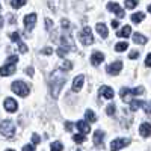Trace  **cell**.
<instances>
[{"label":"cell","mask_w":151,"mask_h":151,"mask_svg":"<svg viewBox=\"0 0 151 151\" xmlns=\"http://www.w3.org/2000/svg\"><path fill=\"white\" fill-rule=\"evenodd\" d=\"M45 26H47V30H52L53 29V21L50 18H45Z\"/></svg>","instance_id":"d6a6232c"},{"label":"cell","mask_w":151,"mask_h":151,"mask_svg":"<svg viewBox=\"0 0 151 151\" xmlns=\"http://www.w3.org/2000/svg\"><path fill=\"white\" fill-rule=\"evenodd\" d=\"M142 104H144V101H141V100H132V101H130V110L136 112Z\"/></svg>","instance_id":"44dd1931"},{"label":"cell","mask_w":151,"mask_h":151,"mask_svg":"<svg viewBox=\"0 0 151 151\" xmlns=\"http://www.w3.org/2000/svg\"><path fill=\"white\" fill-rule=\"evenodd\" d=\"M144 92H145V89H144L142 86L133 88V89H130V88H122V89L119 91V95H121V98H122V101L130 103L133 95H142Z\"/></svg>","instance_id":"7a4b0ae2"},{"label":"cell","mask_w":151,"mask_h":151,"mask_svg":"<svg viewBox=\"0 0 151 151\" xmlns=\"http://www.w3.org/2000/svg\"><path fill=\"white\" fill-rule=\"evenodd\" d=\"M130 33H132V27H130V26H124L116 35H118L119 38H129Z\"/></svg>","instance_id":"ffe728a7"},{"label":"cell","mask_w":151,"mask_h":151,"mask_svg":"<svg viewBox=\"0 0 151 151\" xmlns=\"http://www.w3.org/2000/svg\"><path fill=\"white\" fill-rule=\"evenodd\" d=\"M97 32L101 35V38H107V35H109L106 24H103V23H98V24H97Z\"/></svg>","instance_id":"d6986e66"},{"label":"cell","mask_w":151,"mask_h":151,"mask_svg":"<svg viewBox=\"0 0 151 151\" xmlns=\"http://www.w3.org/2000/svg\"><path fill=\"white\" fill-rule=\"evenodd\" d=\"M77 151H82V150H77Z\"/></svg>","instance_id":"bcb514c9"},{"label":"cell","mask_w":151,"mask_h":151,"mask_svg":"<svg viewBox=\"0 0 151 151\" xmlns=\"http://www.w3.org/2000/svg\"><path fill=\"white\" fill-rule=\"evenodd\" d=\"M65 82H67V77L62 70H55L52 73V76H50V92H52L53 98L59 97V92L62 89V86L65 85Z\"/></svg>","instance_id":"6da1fadb"},{"label":"cell","mask_w":151,"mask_h":151,"mask_svg":"<svg viewBox=\"0 0 151 151\" xmlns=\"http://www.w3.org/2000/svg\"><path fill=\"white\" fill-rule=\"evenodd\" d=\"M139 133H141V136L148 137V136L151 134V124H150V122H144V124H141Z\"/></svg>","instance_id":"e0dca14e"},{"label":"cell","mask_w":151,"mask_h":151,"mask_svg":"<svg viewBox=\"0 0 151 151\" xmlns=\"http://www.w3.org/2000/svg\"><path fill=\"white\" fill-rule=\"evenodd\" d=\"M12 92H15L20 97H26L29 94V86L24 82H21V80L14 82V83H12Z\"/></svg>","instance_id":"277c9868"},{"label":"cell","mask_w":151,"mask_h":151,"mask_svg":"<svg viewBox=\"0 0 151 151\" xmlns=\"http://www.w3.org/2000/svg\"><path fill=\"white\" fill-rule=\"evenodd\" d=\"M0 133H2L3 136H6V137L14 136V133H15V125L12 124L11 121H2V122H0Z\"/></svg>","instance_id":"5b68a950"},{"label":"cell","mask_w":151,"mask_h":151,"mask_svg":"<svg viewBox=\"0 0 151 151\" xmlns=\"http://www.w3.org/2000/svg\"><path fill=\"white\" fill-rule=\"evenodd\" d=\"M0 11H2V5H0Z\"/></svg>","instance_id":"f6af8a7d"},{"label":"cell","mask_w":151,"mask_h":151,"mask_svg":"<svg viewBox=\"0 0 151 151\" xmlns=\"http://www.w3.org/2000/svg\"><path fill=\"white\" fill-rule=\"evenodd\" d=\"M62 150H64V147H62L60 142H53L50 145V151H62Z\"/></svg>","instance_id":"f546056e"},{"label":"cell","mask_w":151,"mask_h":151,"mask_svg":"<svg viewBox=\"0 0 151 151\" xmlns=\"http://www.w3.org/2000/svg\"><path fill=\"white\" fill-rule=\"evenodd\" d=\"M3 26V17H0V27Z\"/></svg>","instance_id":"b9f144b4"},{"label":"cell","mask_w":151,"mask_h":151,"mask_svg":"<svg viewBox=\"0 0 151 151\" xmlns=\"http://www.w3.org/2000/svg\"><path fill=\"white\" fill-rule=\"evenodd\" d=\"M6 151H15V150H6Z\"/></svg>","instance_id":"ee69618b"},{"label":"cell","mask_w":151,"mask_h":151,"mask_svg":"<svg viewBox=\"0 0 151 151\" xmlns=\"http://www.w3.org/2000/svg\"><path fill=\"white\" fill-rule=\"evenodd\" d=\"M5 109L8 112H15L17 110V101L12 100V98H6L5 100Z\"/></svg>","instance_id":"ac0fdd59"},{"label":"cell","mask_w":151,"mask_h":151,"mask_svg":"<svg viewBox=\"0 0 151 151\" xmlns=\"http://www.w3.org/2000/svg\"><path fill=\"white\" fill-rule=\"evenodd\" d=\"M68 52H70L68 47H59V48H58V56H59V58H64V56L68 55Z\"/></svg>","instance_id":"f1b7e54d"},{"label":"cell","mask_w":151,"mask_h":151,"mask_svg":"<svg viewBox=\"0 0 151 151\" xmlns=\"http://www.w3.org/2000/svg\"><path fill=\"white\" fill-rule=\"evenodd\" d=\"M133 41L136 44H147V38L144 35H141V33H134L133 35Z\"/></svg>","instance_id":"7402d4cb"},{"label":"cell","mask_w":151,"mask_h":151,"mask_svg":"<svg viewBox=\"0 0 151 151\" xmlns=\"http://www.w3.org/2000/svg\"><path fill=\"white\" fill-rule=\"evenodd\" d=\"M107 9L109 11H112V12H115V14L119 17V18H124V11L121 9V6L118 5V3H113V2H110V3H107Z\"/></svg>","instance_id":"8fae6325"},{"label":"cell","mask_w":151,"mask_h":151,"mask_svg":"<svg viewBox=\"0 0 151 151\" xmlns=\"http://www.w3.org/2000/svg\"><path fill=\"white\" fill-rule=\"evenodd\" d=\"M18 62V58L17 56H9L8 60H6V65L0 67V74L2 76H12L15 71V64Z\"/></svg>","instance_id":"3957f363"},{"label":"cell","mask_w":151,"mask_h":151,"mask_svg":"<svg viewBox=\"0 0 151 151\" xmlns=\"http://www.w3.org/2000/svg\"><path fill=\"white\" fill-rule=\"evenodd\" d=\"M85 116H86V119L89 121V122H95L97 121V116H95V113L92 110H86L85 112Z\"/></svg>","instance_id":"cb8c5ba5"},{"label":"cell","mask_w":151,"mask_h":151,"mask_svg":"<svg viewBox=\"0 0 151 151\" xmlns=\"http://www.w3.org/2000/svg\"><path fill=\"white\" fill-rule=\"evenodd\" d=\"M11 40L18 44V48H20V52H21V53H26V52H27V45L24 44V42H21V40H20V33H18V32L11 33Z\"/></svg>","instance_id":"30bf717a"},{"label":"cell","mask_w":151,"mask_h":151,"mask_svg":"<svg viewBox=\"0 0 151 151\" xmlns=\"http://www.w3.org/2000/svg\"><path fill=\"white\" fill-rule=\"evenodd\" d=\"M80 41H82V44H85V45H91L92 42H94V36H92V30H91V27H83V30H82V33H80Z\"/></svg>","instance_id":"8992f818"},{"label":"cell","mask_w":151,"mask_h":151,"mask_svg":"<svg viewBox=\"0 0 151 151\" xmlns=\"http://www.w3.org/2000/svg\"><path fill=\"white\" fill-rule=\"evenodd\" d=\"M106 70H107V73H109L110 76H116V74H119V71L122 70V62H121V60L113 62V64L107 65Z\"/></svg>","instance_id":"9c48e42d"},{"label":"cell","mask_w":151,"mask_h":151,"mask_svg":"<svg viewBox=\"0 0 151 151\" xmlns=\"http://www.w3.org/2000/svg\"><path fill=\"white\" fill-rule=\"evenodd\" d=\"M127 48H129V44L127 42H118L115 45V52L121 53V52H124V50H127Z\"/></svg>","instance_id":"d4e9b609"},{"label":"cell","mask_w":151,"mask_h":151,"mask_svg":"<svg viewBox=\"0 0 151 151\" xmlns=\"http://www.w3.org/2000/svg\"><path fill=\"white\" fill-rule=\"evenodd\" d=\"M83 83H85V76H77V77L74 79V82H73V91L74 92H79L82 89Z\"/></svg>","instance_id":"4fadbf2b"},{"label":"cell","mask_w":151,"mask_h":151,"mask_svg":"<svg viewBox=\"0 0 151 151\" xmlns=\"http://www.w3.org/2000/svg\"><path fill=\"white\" fill-rule=\"evenodd\" d=\"M137 0H125V8L127 9H133V8H136L137 6Z\"/></svg>","instance_id":"4dcf8cb0"},{"label":"cell","mask_w":151,"mask_h":151,"mask_svg":"<svg viewBox=\"0 0 151 151\" xmlns=\"http://www.w3.org/2000/svg\"><path fill=\"white\" fill-rule=\"evenodd\" d=\"M26 74H29V76H33V68H32V67L26 68Z\"/></svg>","instance_id":"ab89813d"},{"label":"cell","mask_w":151,"mask_h":151,"mask_svg":"<svg viewBox=\"0 0 151 151\" xmlns=\"http://www.w3.org/2000/svg\"><path fill=\"white\" fill-rule=\"evenodd\" d=\"M115 110H116V107H115V104H109L107 107H106V113H107V115L109 116H113V115H115Z\"/></svg>","instance_id":"1f68e13d"},{"label":"cell","mask_w":151,"mask_h":151,"mask_svg":"<svg viewBox=\"0 0 151 151\" xmlns=\"http://www.w3.org/2000/svg\"><path fill=\"white\" fill-rule=\"evenodd\" d=\"M40 136L38 134H32V142H33V145H36V144H40Z\"/></svg>","instance_id":"836d02e7"},{"label":"cell","mask_w":151,"mask_h":151,"mask_svg":"<svg viewBox=\"0 0 151 151\" xmlns=\"http://www.w3.org/2000/svg\"><path fill=\"white\" fill-rule=\"evenodd\" d=\"M118 26H119V23H118L116 20H113V21H112V27H113V29H116Z\"/></svg>","instance_id":"60d3db41"},{"label":"cell","mask_w":151,"mask_h":151,"mask_svg":"<svg viewBox=\"0 0 151 151\" xmlns=\"http://www.w3.org/2000/svg\"><path fill=\"white\" fill-rule=\"evenodd\" d=\"M23 151H35V147L33 145H24L23 147Z\"/></svg>","instance_id":"8d00e7d4"},{"label":"cell","mask_w":151,"mask_h":151,"mask_svg":"<svg viewBox=\"0 0 151 151\" xmlns=\"http://www.w3.org/2000/svg\"><path fill=\"white\" fill-rule=\"evenodd\" d=\"M41 53H42V55H52V53H53V48H50V47H45V48L42 50Z\"/></svg>","instance_id":"e575fe53"},{"label":"cell","mask_w":151,"mask_h":151,"mask_svg":"<svg viewBox=\"0 0 151 151\" xmlns=\"http://www.w3.org/2000/svg\"><path fill=\"white\" fill-rule=\"evenodd\" d=\"M145 65L147 67H151V53L147 56V59H145Z\"/></svg>","instance_id":"f35d334b"},{"label":"cell","mask_w":151,"mask_h":151,"mask_svg":"<svg viewBox=\"0 0 151 151\" xmlns=\"http://www.w3.org/2000/svg\"><path fill=\"white\" fill-rule=\"evenodd\" d=\"M104 60V55L101 53V52H94L92 53V56H91V64L92 65H100V64H101V62Z\"/></svg>","instance_id":"5bb4252c"},{"label":"cell","mask_w":151,"mask_h":151,"mask_svg":"<svg viewBox=\"0 0 151 151\" xmlns=\"http://www.w3.org/2000/svg\"><path fill=\"white\" fill-rule=\"evenodd\" d=\"M103 141H104V133L101 130H97L94 133V145L95 147H103Z\"/></svg>","instance_id":"9a60e30c"},{"label":"cell","mask_w":151,"mask_h":151,"mask_svg":"<svg viewBox=\"0 0 151 151\" xmlns=\"http://www.w3.org/2000/svg\"><path fill=\"white\" fill-rule=\"evenodd\" d=\"M65 130H67V132H71V130H73V122H70V121L65 122Z\"/></svg>","instance_id":"d590c367"},{"label":"cell","mask_w":151,"mask_h":151,"mask_svg":"<svg viewBox=\"0 0 151 151\" xmlns=\"http://www.w3.org/2000/svg\"><path fill=\"white\" fill-rule=\"evenodd\" d=\"M11 5H12V8L18 9V8H21V6H24V5H26V0H12V2H11Z\"/></svg>","instance_id":"83f0119b"},{"label":"cell","mask_w":151,"mask_h":151,"mask_svg":"<svg viewBox=\"0 0 151 151\" xmlns=\"http://www.w3.org/2000/svg\"><path fill=\"white\" fill-rule=\"evenodd\" d=\"M60 70L62 71H70V70H73V62L71 60H64L62 62V65H60Z\"/></svg>","instance_id":"4316f807"},{"label":"cell","mask_w":151,"mask_h":151,"mask_svg":"<svg viewBox=\"0 0 151 151\" xmlns=\"http://www.w3.org/2000/svg\"><path fill=\"white\" fill-rule=\"evenodd\" d=\"M36 14H29V15H26L24 17V26H26V32H30L32 29H33V26H35V23H36Z\"/></svg>","instance_id":"ba28073f"},{"label":"cell","mask_w":151,"mask_h":151,"mask_svg":"<svg viewBox=\"0 0 151 151\" xmlns=\"http://www.w3.org/2000/svg\"><path fill=\"white\" fill-rule=\"evenodd\" d=\"M144 18H145V14H144V12H136V14L132 15V21H133V23H141Z\"/></svg>","instance_id":"603a6c76"},{"label":"cell","mask_w":151,"mask_h":151,"mask_svg":"<svg viewBox=\"0 0 151 151\" xmlns=\"http://www.w3.org/2000/svg\"><path fill=\"white\" fill-rule=\"evenodd\" d=\"M113 95H115V92H113L112 88H109V86H101L100 88V97H103L106 100H110V98H113Z\"/></svg>","instance_id":"7c38bea8"},{"label":"cell","mask_w":151,"mask_h":151,"mask_svg":"<svg viewBox=\"0 0 151 151\" xmlns=\"http://www.w3.org/2000/svg\"><path fill=\"white\" fill-rule=\"evenodd\" d=\"M130 144V139H124V137H118V139H113L110 142V151H118L124 147H127Z\"/></svg>","instance_id":"52a82bcc"},{"label":"cell","mask_w":151,"mask_h":151,"mask_svg":"<svg viewBox=\"0 0 151 151\" xmlns=\"http://www.w3.org/2000/svg\"><path fill=\"white\" fill-rule=\"evenodd\" d=\"M76 125H77V129L80 130L82 134H88V133L91 132V127H89V124H88L86 121H77V124H76Z\"/></svg>","instance_id":"2e32d148"},{"label":"cell","mask_w":151,"mask_h":151,"mask_svg":"<svg viewBox=\"0 0 151 151\" xmlns=\"http://www.w3.org/2000/svg\"><path fill=\"white\" fill-rule=\"evenodd\" d=\"M148 12H151V5H148Z\"/></svg>","instance_id":"7bdbcfd3"},{"label":"cell","mask_w":151,"mask_h":151,"mask_svg":"<svg viewBox=\"0 0 151 151\" xmlns=\"http://www.w3.org/2000/svg\"><path fill=\"white\" fill-rule=\"evenodd\" d=\"M137 56H139V52H136V50H134V52H132V53L129 55V58H130V59H136Z\"/></svg>","instance_id":"74e56055"},{"label":"cell","mask_w":151,"mask_h":151,"mask_svg":"<svg viewBox=\"0 0 151 151\" xmlns=\"http://www.w3.org/2000/svg\"><path fill=\"white\" fill-rule=\"evenodd\" d=\"M73 139H74V142H76V144H83V142L86 141V136H85V134H82V133H77V134H74Z\"/></svg>","instance_id":"484cf974"}]
</instances>
